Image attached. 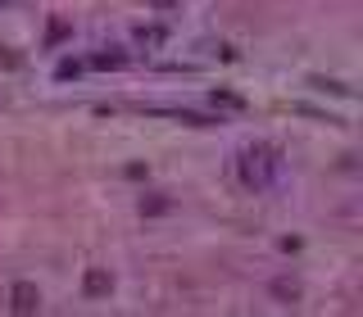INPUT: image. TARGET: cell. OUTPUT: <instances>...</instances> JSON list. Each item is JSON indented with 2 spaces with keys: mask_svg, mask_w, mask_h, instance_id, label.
<instances>
[{
  "mask_svg": "<svg viewBox=\"0 0 363 317\" xmlns=\"http://www.w3.org/2000/svg\"><path fill=\"white\" fill-rule=\"evenodd\" d=\"M236 177H241L245 190H272L281 186V177H286V154L277 150L272 141H250L241 154H236Z\"/></svg>",
  "mask_w": 363,
  "mask_h": 317,
  "instance_id": "6da1fadb",
  "label": "cell"
},
{
  "mask_svg": "<svg viewBox=\"0 0 363 317\" xmlns=\"http://www.w3.org/2000/svg\"><path fill=\"white\" fill-rule=\"evenodd\" d=\"M9 313H18V317L41 313V290H37V281H14V286H9Z\"/></svg>",
  "mask_w": 363,
  "mask_h": 317,
  "instance_id": "7a4b0ae2",
  "label": "cell"
},
{
  "mask_svg": "<svg viewBox=\"0 0 363 317\" xmlns=\"http://www.w3.org/2000/svg\"><path fill=\"white\" fill-rule=\"evenodd\" d=\"M82 294L86 299H109L113 294V272L109 267H86L82 272Z\"/></svg>",
  "mask_w": 363,
  "mask_h": 317,
  "instance_id": "3957f363",
  "label": "cell"
},
{
  "mask_svg": "<svg viewBox=\"0 0 363 317\" xmlns=\"http://www.w3.org/2000/svg\"><path fill=\"white\" fill-rule=\"evenodd\" d=\"M86 68H96V73H118V68H128V50L105 45V50H96V54L86 59Z\"/></svg>",
  "mask_w": 363,
  "mask_h": 317,
  "instance_id": "277c9868",
  "label": "cell"
},
{
  "mask_svg": "<svg viewBox=\"0 0 363 317\" xmlns=\"http://www.w3.org/2000/svg\"><path fill=\"white\" fill-rule=\"evenodd\" d=\"M168 209H173V200H168V195H159V190H150V195H141V200H136V213H141V218H164Z\"/></svg>",
  "mask_w": 363,
  "mask_h": 317,
  "instance_id": "5b68a950",
  "label": "cell"
},
{
  "mask_svg": "<svg viewBox=\"0 0 363 317\" xmlns=\"http://www.w3.org/2000/svg\"><path fill=\"white\" fill-rule=\"evenodd\" d=\"M300 281H295V277H277V281H272V299H281V304H300Z\"/></svg>",
  "mask_w": 363,
  "mask_h": 317,
  "instance_id": "8992f818",
  "label": "cell"
},
{
  "mask_svg": "<svg viewBox=\"0 0 363 317\" xmlns=\"http://www.w3.org/2000/svg\"><path fill=\"white\" fill-rule=\"evenodd\" d=\"M82 59H60V68H55V77H60V82H68V77H77V73H82Z\"/></svg>",
  "mask_w": 363,
  "mask_h": 317,
  "instance_id": "52a82bcc",
  "label": "cell"
},
{
  "mask_svg": "<svg viewBox=\"0 0 363 317\" xmlns=\"http://www.w3.org/2000/svg\"><path fill=\"white\" fill-rule=\"evenodd\" d=\"M136 41L141 45H164V28H136Z\"/></svg>",
  "mask_w": 363,
  "mask_h": 317,
  "instance_id": "ba28073f",
  "label": "cell"
},
{
  "mask_svg": "<svg viewBox=\"0 0 363 317\" xmlns=\"http://www.w3.org/2000/svg\"><path fill=\"white\" fill-rule=\"evenodd\" d=\"M213 105H223V109H245V100L232 96V91H213Z\"/></svg>",
  "mask_w": 363,
  "mask_h": 317,
  "instance_id": "9c48e42d",
  "label": "cell"
},
{
  "mask_svg": "<svg viewBox=\"0 0 363 317\" xmlns=\"http://www.w3.org/2000/svg\"><path fill=\"white\" fill-rule=\"evenodd\" d=\"M68 32H73V28H68L64 18H50V32H45V37H50V45H55V41H64Z\"/></svg>",
  "mask_w": 363,
  "mask_h": 317,
  "instance_id": "30bf717a",
  "label": "cell"
},
{
  "mask_svg": "<svg viewBox=\"0 0 363 317\" xmlns=\"http://www.w3.org/2000/svg\"><path fill=\"white\" fill-rule=\"evenodd\" d=\"M0 5H9V0H0Z\"/></svg>",
  "mask_w": 363,
  "mask_h": 317,
  "instance_id": "8fae6325",
  "label": "cell"
}]
</instances>
